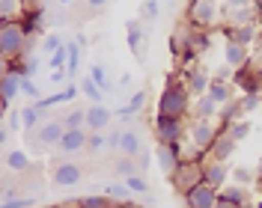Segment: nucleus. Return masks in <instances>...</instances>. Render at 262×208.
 Instances as JSON below:
<instances>
[{
    "label": "nucleus",
    "mask_w": 262,
    "mask_h": 208,
    "mask_svg": "<svg viewBox=\"0 0 262 208\" xmlns=\"http://www.w3.org/2000/svg\"><path fill=\"white\" fill-rule=\"evenodd\" d=\"M158 12H161V3H158V0H146V3L140 6V18H143V21H155Z\"/></svg>",
    "instance_id": "obj_41"
},
{
    "label": "nucleus",
    "mask_w": 262,
    "mask_h": 208,
    "mask_svg": "<svg viewBox=\"0 0 262 208\" xmlns=\"http://www.w3.org/2000/svg\"><path fill=\"white\" fill-rule=\"evenodd\" d=\"M81 93H83L86 98H90L93 104H101V101H104V93L98 89V83H96L93 78H90V75H86V78H81Z\"/></svg>",
    "instance_id": "obj_30"
},
{
    "label": "nucleus",
    "mask_w": 262,
    "mask_h": 208,
    "mask_svg": "<svg viewBox=\"0 0 262 208\" xmlns=\"http://www.w3.org/2000/svg\"><path fill=\"white\" fill-rule=\"evenodd\" d=\"M227 134L235 140V143H242L247 134H250V122H247V119H238V122H232V125L227 128Z\"/></svg>",
    "instance_id": "obj_36"
},
{
    "label": "nucleus",
    "mask_w": 262,
    "mask_h": 208,
    "mask_svg": "<svg viewBox=\"0 0 262 208\" xmlns=\"http://www.w3.org/2000/svg\"><path fill=\"white\" fill-rule=\"evenodd\" d=\"M42 119H45V113H42V110H36L33 104H30V107H21V125H24L27 131L42 128V125H45Z\"/></svg>",
    "instance_id": "obj_27"
},
{
    "label": "nucleus",
    "mask_w": 262,
    "mask_h": 208,
    "mask_svg": "<svg viewBox=\"0 0 262 208\" xmlns=\"http://www.w3.org/2000/svg\"><path fill=\"white\" fill-rule=\"evenodd\" d=\"M250 0H227V12H235V9H247Z\"/></svg>",
    "instance_id": "obj_49"
},
{
    "label": "nucleus",
    "mask_w": 262,
    "mask_h": 208,
    "mask_svg": "<svg viewBox=\"0 0 262 208\" xmlns=\"http://www.w3.org/2000/svg\"><path fill=\"white\" fill-rule=\"evenodd\" d=\"M152 131H155V140L164 146H173L185 140V119H173V116H158L152 119Z\"/></svg>",
    "instance_id": "obj_3"
},
{
    "label": "nucleus",
    "mask_w": 262,
    "mask_h": 208,
    "mask_svg": "<svg viewBox=\"0 0 262 208\" xmlns=\"http://www.w3.org/2000/svg\"><path fill=\"white\" fill-rule=\"evenodd\" d=\"M18 93H21V78L12 75V72H3V110L6 113H9V104Z\"/></svg>",
    "instance_id": "obj_22"
},
{
    "label": "nucleus",
    "mask_w": 262,
    "mask_h": 208,
    "mask_svg": "<svg viewBox=\"0 0 262 208\" xmlns=\"http://www.w3.org/2000/svg\"><path fill=\"white\" fill-rule=\"evenodd\" d=\"M221 21V6L214 0H191V24L196 30L214 27Z\"/></svg>",
    "instance_id": "obj_4"
},
{
    "label": "nucleus",
    "mask_w": 262,
    "mask_h": 208,
    "mask_svg": "<svg viewBox=\"0 0 262 208\" xmlns=\"http://www.w3.org/2000/svg\"><path fill=\"white\" fill-rule=\"evenodd\" d=\"M21 24H24L27 36L39 33V30H42V12H24V15H21Z\"/></svg>",
    "instance_id": "obj_34"
},
{
    "label": "nucleus",
    "mask_w": 262,
    "mask_h": 208,
    "mask_svg": "<svg viewBox=\"0 0 262 208\" xmlns=\"http://www.w3.org/2000/svg\"><path fill=\"white\" fill-rule=\"evenodd\" d=\"M188 140H191L194 146H200L203 152L212 149L214 140H217V128H214V122H209V119H194L191 128H188Z\"/></svg>",
    "instance_id": "obj_6"
},
{
    "label": "nucleus",
    "mask_w": 262,
    "mask_h": 208,
    "mask_svg": "<svg viewBox=\"0 0 262 208\" xmlns=\"http://www.w3.org/2000/svg\"><path fill=\"white\" fill-rule=\"evenodd\" d=\"M111 122H114V110H107L104 104L86 107V131H104Z\"/></svg>",
    "instance_id": "obj_14"
},
{
    "label": "nucleus",
    "mask_w": 262,
    "mask_h": 208,
    "mask_svg": "<svg viewBox=\"0 0 262 208\" xmlns=\"http://www.w3.org/2000/svg\"><path fill=\"white\" fill-rule=\"evenodd\" d=\"M152 158L158 160V167H161L164 176H173V173L179 170V164H182V143H173V146L158 143Z\"/></svg>",
    "instance_id": "obj_7"
},
{
    "label": "nucleus",
    "mask_w": 262,
    "mask_h": 208,
    "mask_svg": "<svg viewBox=\"0 0 262 208\" xmlns=\"http://www.w3.org/2000/svg\"><path fill=\"white\" fill-rule=\"evenodd\" d=\"M143 104H146V93L140 89V93H134V96H131V101L125 104V107H128V113H131V116H137V113L143 110Z\"/></svg>",
    "instance_id": "obj_44"
},
{
    "label": "nucleus",
    "mask_w": 262,
    "mask_h": 208,
    "mask_svg": "<svg viewBox=\"0 0 262 208\" xmlns=\"http://www.w3.org/2000/svg\"><path fill=\"white\" fill-rule=\"evenodd\" d=\"M256 39V24H242V27H227V42H235V45H250Z\"/></svg>",
    "instance_id": "obj_20"
},
{
    "label": "nucleus",
    "mask_w": 262,
    "mask_h": 208,
    "mask_svg": "<svg viewBox=\"0 0 262 208\" xmlns=\"http://www.w3.org/2000/svg\"><path fill=\"white\" fill-rule=\"evenodd\" d=\"M227 178H229V167L224 164V160H203V181L209 184V188H214V191H221V188H227Z\"/></svg>",
    "instance_id": "obj_10"
},
{
    "label": "nucleus",
    "mask_w": 262,
    "mask_h": 208,
    "mask_svg": "<svg viewBox=\"0 0 262 208\" xmlns=\"http://www.w3.org/2000/svg\"><path fill=\"white\" fill-rule=\"evenodd\" d=\"M119 143H122V131H111V134H107V149H119Z\"/></svg>",
    "instance_id": "obj_48"
},
{
    "label": "nucleus",
    "mask_w": 262,
    "mask_h": 208,
    "mask_svg": "<svg viewBox=\"0 0 262 208\" xmlns=\"http://www.w3.org/2000/svg\"><path fill=\"white\" fill-rule=\"evenodd\" d=\"M66 63H69V45H63L57 54L48 57V68H54V72H66Z\"/></svg>",
    "instance_id": "obj_35"
},
{
    "label": "nucleus",
    "mask_w": 262,
    "mask_h": 208,
    "mask_svg": "<svg viewBox=\"0 0 262 208\" xmlns=\"http://www.w3.org/2000/svg\"><path fill=\"white\" fill-rule=\"evenodd\" d=\"M66 122L63 119H51V122H45L42 128L36 131V140L42 146H60V140H63V134H66Z\"/></svg>",
    "instance_id": "obj_13"
},
{
    "label": "nucleus",
    "mask_w": 262,
    "mask_h": 208,
    "mask_svg": "<svg viewBox=\"0 0 262 208\" xmlns=\"http://www.w3.org/2000/svg\"><path fill=\"white\" fill-rule=\"evenodd\" d=\"M256 178H262V167H259V170H256Z\"/></svg>",
    "instance_id": "obj_53"
},
{
    "label": "nucleus",
    "mask_w": 262,
    "mask_h": 208,
    "mask_svg": "<svg viewBox=\"0 0 262 208\" xmlns=\"http://www.w3.org/2000/svg\"><path fill=\"white\" fill-rule=\"evenodd\" d=\"M66 128H86V110H72L63 116Z\"/></svg>",
    "instance_id": "obj_39"
},
{
    "label": "nucleus",
    "mask_w": 262,
    "mask_h": 208,
    "mask_svg": "<svg viewBox=\"0 0 262 208\" xmlns=\"http://www.w3.org/2000/svg\"><path fill=\"white\" fill-rule=\"evenodd\" d=\"M203 160H206V158H203ZM203 160H182L179 170L170 176V178H173V184H176L182 193H188L194 184L203 181Z\"/></svg>",
    "instance_id": "obj_5"
},
{
    "label": "nucleus",
    "mask_w": 262,
    "mask_h": 208,
    "mask_svg": "<svg viewBox=\"0 0 262 208\" xmlns=\"http://www.w3.org/2000/svg\"><path fill=\"white\" fill-rule=\"evenodd\" d=\"M57 3H60V6H72V3H75V0H57Z\"/></svg>",
    "instance_id": "obj_52"
},
{
    "label": "nucleus",
    "mask_w": 262,
    "mask_h": 208,
    "mask_svg": "<svg viewBox=\"0 0 262 208\" xmlns=\"http://www.w3.org/2000/svg\"><path fill=\"white\" fill-rule=\"evenodd\" d=\"M137 164H140V173H143V170H146L149 164H152V158H149L146 152H143V155H140V160H137Z\"/></svg>",
    "instance_id": "obj_50"
},
{
    "label": "nucleus",
    "mask_w": 262,
    "mask_h": 208,
    "mask_svg": "<svg viewBox=\"0 0 262 208\" xmlns=\"http://www.w3.org/2000/svg\"><path fill=\"white\" fill-rule=\"evenodd\" d=\"M119 152L128 155V158H140L143 155V140H140V131H122V143H119Z\"/></svg>",
    "instance_id": "obj_18"
},
{
    "label": "nucleus",
    "mask_w": 262,
    "mask_h": 208,
    "mask_svg": "<svg viewBox=\"0 0 262 208\" xmlns=\"http://www.w3.org/2000/svg\"><path fill=\"white\" fill-rule=\"evenodd\" d=\"M86 149H93V152L107 149V134H101V131H90V143H86Z\"/></svg>",
    "instance_id": "obj_42"
},
{
    "label": "nucleus",
    "mask_w": 262,
    "mask_h": 208,
    "mask_svg": "<svg viewBox=\"0 0 262 208\" xmlns=\"http://www.w3.org/2000/svg\"><path fill=\"white\" fill-rule=\"evenodd\" d=\"M191 113V93L185 83H176L170 78V83L164 86L161 98H158V116H173V119H185Z\"/></svg>",
    "instance_id": "obj_1"
},
{
    "label": "nucleus",
    "mask_w": 262,
    "mask_h": 208,
    "mask_svg": "<svg viewBox=\"0 0 262 208\" xmlns=\"http://www.w3.org/2000/svg\"><path fill=\"white\" fill-rule=\"evenodd\" d=\"M185 205L188 208H217V191L209 188L206 181L194 184L191 191L185 193Z\"/></svg>",
    "instance_id": "obj_9"
},
{
    "label": "nucleus",
    "mask_w": 262,
    "mask_h": 208,
    "mask_svg": "<svg viewBox=\"0 0 262 208\" xmlns=\"http://www.w3.org/2000/svg\"><path fill=\"white\" fill-rule=\"evenodd\" d=\"M232 178H235V184H250V181L256 178V173L247 170V167H235V170H232Z\"/></svg>",
    "instance_id": "obj_45"
},
{
    "label": "nucleus",
    "mask_w": 262,
    "mask_h": 208,
    "mask_svg": "<svg viewBox=\"0 0 262 208\" xmlns=\"http://www.w3.org/2000/svg\"><path fill=\"white\" fill-rule=\"evenodd\" d=\"M24 15L21 9V0H0V18L3 21H15V18Z\"/></svg>",
    "instance_id": "obj_31"
},
{
    "label": "nucleus",
    "mask_w": 262,
    "mask_h": 208,
    "mask_svg": "<svg viewBox=\"0 0 262 208\" xmlns=\"http://www.w3.org/2000/svg\"><path fill=\"white\" fill-rule=\"evenodd\" d=\"M185 86H188L191 98H200V96H206V93H209V86H212V78L206 75V68L194 65V68L185 75Z\"/></svg>",
    "instance_id": "obj_12"
},
{
    "label": "nucleus",
    "mask_w": 262,
    "mask_h": 208,
    "mask_svg": "<svg viewBox=\"0 0 262 208\" xmlns=\"http://www.w3.org/2000/svg\"><path fill=\"white\" fill-rule=\"evenodd\" d=\"M60 48H63V39H60V36H45V42H42V54H57Z\"/></svg>",
    "instance_id": "obj_46"
},
{
    "label": "nucleus",
    "mask_w": 262,
    "mask_h": 208,
    "mask_svg": "<svg viewBox=\"0 0 262 208\" xmlns=\"http://www.w3.org/2000/svg\"><path fill=\"white\" fill-rule=\"evenodd\" d=\"M90 78H93V80L98 83V89H101V93H114V89H111L114 83L107 80V72H104L101 65H93V72H90Z\"/></svg>",
    "instance_id": "obj_38"
},
{
    "label": "nucleus",
    "mask_w": 262,
    "mask_h": 208,
    "mask_svg": "<svg viewBox=\"0 0 262 208\" xmlns=\"http://www.w3.org/2000/svg\"><path fill=\"white\" fill-rule=\"evenodd\" d=\"M78 208H114V205H111V199L104 193H90V196L78 199Z\"/></svg>",
    "instance_id": "obj_32"
},
{
    "label": "nucleus",
    "mask_w": 262,
    "mask_h": 208,
    "mask_svg": "<svg viewBox=\"0 0 262 208\" xmlns=\"http://www.w3.org/2000/svg\"><path fill=\"white\" fill-rule=\"evenodd\" d=\"M69 45V63H66V75L75 78L78 68H81V48H83V39H75V42H66Z\"/></svg>",
    "instance_id": "obj_24"
},
{
    "label": "nucleus",
    "mask_w": 262,
    "mask_h": 208,
    "mask_svg": "<svg viewBox=\"0 0 262 208\" xmlns=\"http://www.w3.org/2000/svg\"><path fill=\"white\" fill-rule=\"evenodd\" d=\"M238 104H242V110H245V113H253V110H259L262 98H259V93H247V96L238 101Z\"/></svg>",
    "instance_id": "obj_43"
},
{
    "label": "nucleus",
    "mask_w": 262,
    "mask_h": 208,
    "mask_svg": "<svg viewBox=\"0 0 262 208\" xmlns=\"http://www.w3.org/2000/svg\"><path fill=\"white\" fill-rule=\"evenodd\" d=\"M27 51V30L21 21H0V54L3 63H12L18 57H24Z\"/></svg>",
    "instance_id": "obj_2"
},
{
    "label": "nucleus",
    "mask_w": 262,
    "mask_h": 208,
    "mask_svg": "<svg viewBox=\"0 0 262 208\" xmlns=\"http://www.w3.org/2000/svg\"><path fill=\"white\" fill-rule=\"evenodd\" d=\"M30 205H33L30 196H12V199H3L0 208H30Z\"/></svg>",
    "instance_id": "obj_47"
},
{
    "label": "nucleus",
    "mask_w": 262,
    "mask_h": 208,
    "mask_svg": "<svg viewBox=\"0 0 262 208\" xmlns=\"http://www.w3.org/2000/svg\"><path fill=\"white\" fill-rule=\"evenodd\" d=\"M125 33H128V51L140 60V57H143V45H146V33H143V27H140V21L131 18L128 24H125Z\"/></svg>",
    "instance_id": "obj_15"
},
{
    "label": "nucleus",
    "mask_w": 262,
    "mask_h": 208,
    "mask_svg": "<svg viewBox=\"0 0 262 208\" xmlns=\"http://www.w3.org/2000/svg\"><path fill=\"white\" fill-rule=\"evenodd\" d=\"M125 184H128V191L134 193V196H143V193L149 191V181L143 178V173H137V176L125 178Z\"/></svg>",
    "instance_id": "obj_37"
},
{
    "label": "nucleus",
    "mask_w": 262,
    "mask_h": 208,
    "mask_svg": "<svg viewBox=\"0 0 262 208\" xmlns=\"http://www.w3.org/2000/svg\"><path fill=\"white\" fill-rule=\"evenodd\" d=\"M81 178H83V173H81L78 164H72V160H57V164H54L51 181H54L57 188H75Z\"/></svg>",
    "instance_id": "obj_8"
},
{
    "label": "nucleus",
    "mask_w": 262,
    "mask_h": 208,
    "mask_svg": "<svg viewBox=\"0 0 262 208\" xmlns=\"http://www.w3.org/2000/svg\"><path fill=\"white\" fill-rule=\"evenodd\" d=\"M6 167L15 170V173H27V170H30V158H27V152H21V149L9 152V155H6Z\"/></svg>",
    "instance_id": "obj_28"
},
{
    "label": "nucleus",
    "mask_w": 262,
    "mask_h": 208,
    "mask_svg": "<svg viewBox=\"0 0 262 208\" xmlns=\"http://www.w3.org/2000/svg\"><path fill=\"white\" fill-rule=\"evenodd\" d=\"M21 96L33 98V101H39V98H45V96H42V89L36 86V80H33V78H21Z\"/></svg>",
    "instance_id": "obj_40"
},
{
    "label": "nucleus",
    "mask_w": 262,
    "mask_h": 208,
    "mask_svg": "<svg viewBox=\"0 0 262 208\" xmlns=\"http://www.w3.org/2000/svg\"><path fill=\"white\" fill-rule=\"evenodd\" d=\"M104 196H107V199H114V202H119V205H128L131 202V196H134V193L128 191V184H104Z\"/></svg>",
    "instance_id": "obj_25"
},
{
    "label": "nucleus",
    "mask_w": 262,
    "mask_h": 208,
    "mask_svg": "<svg viewBox=\"0 0 262 208\" xmlns=\"http://www.w3.org/2000/svg\"><path fill=\"white\" fill-rule=\"evenodd\" d=\"M114 170H116V176L131 178V176H137V173H140V164H137L134 158H128V155H122V158L114 164Z\"/></svg>",
    "instance_id": "obj_29"
},
{
    "label": "nucleus",
    "mask_w": 262,
    "mask_h": 208,
    "mask_svg": "<svg viewBox=\"0 0 262 208\" xmlns=\"http://www.w3.org/2000/svg\"><path fill=\"white\" fill-rule=\"evenodd\" d=\"M206 96L212 98L217 107H224V104H229L232 101V86L229 83H224V80H212V86H209V93Z\"/></svg>",
    "instance_id": "obj_23"
},
{
    "label": "nucleus",
    "mask_w": 262,
    "mask_h": 208,
    "mask_svg": "<svg viewBox=\"0 0 262 208\" xmlns=\"http://www.w3.org/2000/svg\"><path fill=\"white\" fill-rule=\"evenodd\" d=\"M217 104H214L209 96H200V98H194V104H191V113H194V119H209L212 122L214 116H217Z\"/></svg>",
    "instance_id": "obj_21"
},
{
    "label": "nucleus",
    "mask_w": 262,
    "mask_h": 208,
    "mask_svg": "<svg viewBox=\"0 0 262 208\" xmlns=\"http://www.w3.org/2000/svg\"><path fill=\"white\" fill-rule=\"evenodd\" d=\"M209 152H212V158H214V160H229V155L235 152V140H232V137L227 134V128L217 134V140H214V146L209 149Z\"/></svg>",
    "instance_id": "obj_19"
},
{
    "label": "nucleus",
    "mask_w": 262,
    "mask_h": 208,
    "mask_svg": "<svg viewBox=\"0 0 262 208\" xmlns=\"http://www.w3.org/2000/svg\"><path fill=\"white\" fill-rule=\"evenodd\" d=\"M229 27H242V24H253V6L247 9H235V12H227Z\"/></svg>",
    "instance_id": "obj_33"
},
{
    "label": "nucleus",
    "mask_w": 262,
    "mask_h": 208,
    "mask_svg": "<svg viewBox=\"0 0 262 208\" xmlns=\"http://www.w3.org/2000/svg\"><path fill=\"white\" fill-rule=\"evenodd\" d=\"M217 202H227V205H247V188L245 184H227L217 191Z\"/></svg>",
    "instance_id": "obj_17"
},
{
    "label": "nucleus",
    "mask_w": 262,
    "mask_h": 208,
    "mask_svg": "<svg viewBox=\"0 0 262 208\" xmlns=\"http://www.w3.org/2000/svg\"><path fill=\"white\" fill-rule=\"evenodd\" d=\"M224 57H227V65L232 72H238V68H247V60H250V54H247L245 45H235V42H227V48H224Z\"/></svg>",
    "instance_id": "obj_16"
},
{
    "label": "nucleus",
    "mask_w": 262,
    "mask_h": 208,
    "mask_svg": "<svg viewBox=\"0 0 262 208\" xmlns=\"http://www.w3.org/2000/svg\"><path fill=\"white\" fill-rule=\"evenodd\" d=\"M221 122H224V128H229L232 122H238V119H245V110H242V104L238 101H229V104H224L221 107Z\"/></svg>",
    "instance_id": "obj_26"
},
{
    "label": "nucleus",
    "mask_w": 262,
    "mask_h": 208,
    "mask_svg": "<svg viewBox=\"0 0 262 208\" xmlns=\"http://www.w3.org/2000/svg\"><path fill=\"white\" fill-rule=\"evenodd\" d=\"M86 143H90V134H86V128H69L63 134V140H60V152L63 155H75V152H81V149H86Z\"/></svg>",
    "instance_id": "obj_11"
},
{
    "label": "nucleus",
    "mask_w": 262,
    "mask_h": 208,
    "mask_svg": "<svg viewBox=\"0 0 262 208\" xmlns=\"http://www.w3.org/2000/svg\"><path fill=\"white\" fill-rule=\"evenodd\" d=\"M119 208H125V205H119Z\"/></svg>",
    "instance_id": "obj_55"
},
{
    "label": "nucleus",
    "mask_w": 262,
    "mask_h": 208,
    "mask_svg": "<svg viewBox=\"0 0 262 208\" xmlns=\"http://www.w3.org/2000/svg\"><path fill=\"white\" fill-rule=\"evenodd\" d=\"M256 208H262V199H259V202H256Z\"/></svg>",
    "instance_id": "obj_54"
},
{
    "label": "nucleus",
    "mask_w": 262,
    "mask_h": 208,
    "mask_svg": "<svg viewBox=\"0 0 262 208\" xmlns=\"http://www.w3.org/2000/svg\"><path fill=\"white\" fill-rule=\"evenodd\" d=\"M86 3H90V6H93V9H101V6H104V3H107V0H86Z\"/></svg>",
    "instance_id": "obj_51"
}]
</instances>
